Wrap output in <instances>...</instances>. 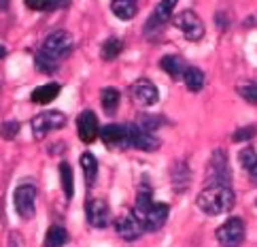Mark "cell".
I'll return each mask as SVG.
<instances>
[{
  "mask_svg": "<svg viewBox=\"0 0 257 247\" xmlns=\"http://www.w3.org/2000/svg\"><path fill=\"white\" fill-rule=\"evenodd\" d=\"M234 203H236V196L229 186H208L196 198L198 209L204 211L206 215H223L227 211H232Z\"/></svg>",
  "mask_w": 257,
  "mask_h": 247,
  "instance_id": "1",
  "label": "cell"
},
{
  "mask_svg": "<svg viewBox=\"0 0 257 247\" xmlns=\"http://www.w3.org/2000/svg\"><path fill=\"white\" fill-rule=\"evenodd\" d=\"M208 186H232V171L223 149H215L206 169V188Z\"/></svg>",
  "mask_w": 257,
  "mask_h": 247,
  "instance_id": "2",
  "label": "cell"
},
{
  "mask_svg": "<svg viewBox=\"0 0 257 247\" xmlns=\"http://www.w3.org/2000/svg\"><path fill=\"white\" fill-rule=\"evenodd\" d=\"M72 47H75V39H72V34L66 32V30H56V32H51L47 39H45L43 47H41V53H45V56H49L56 62H60L62 58H66L68 53L72 51Z\"/></svg>",
  "mask_w": 257,
  "mask_h": 247,
  "instance_id": "3",
  "label": "cell"
},
{
  "mask_svg": "<svg viewBox=\"0 0 257 247\" xmlns=\"http://www.w3.org/2000/svg\"><path fill=\"white\" fill-rule=\"evenodd\" d=\"M100 139L108 149H125L132 147V124L121 126V124H108L100 130Z\"/></svg>",
  "mask_w": 257,
  "mask_h": 247,
  "instance_id": "4",
  "label": "cell"
},
{
  "mask_svg": "<svg viewBox=\"0 0 257 247\" xmlns=\"http://www.w3.org/2000/svg\"><path fill=\"white\" fill-rule=\"evenodd\" d=\"M66 124V115L60 111H43L32 117V134L34 139H45L49 132L60 130Z\"/></svg>",
  "mask_w": 257,
  "mask_h": 247,
  "instance_id": "5",
  "label": "cell"
},
{
  "mask_svg": "<svg viewBox=\"0 0 257 247\" xmlns=\"http://www.w3.org/2000/svg\"><path fill=\"white\" fill-rule=\"evenodd\" d=\"M13 205L22 219H32L36 213V188L30 184L20 186L13 192Z\"/></svg>",
  "mask_w": 257,
  "mask_h": 247,
  "instance_id": "6",
  "label": "cell"
},
{
  "mask_svg": "<svg viewBox=\"0 0 257 247\" xmlns=\"http://www.w3.org/2000/svg\"><path fill=\"white\" fill-rule=\"evenodd\" d=\"M217 241L223 247H238L244 241V222L240 217H229L217 228Z\"/></svg>",
  "mask_w": 257,
  "mask_h": 247,
  "instance_id": "7",
  "label": "cell"
},
{
  "mask_svg": "<svg viewBox=\"0 0 257 247\" xmlns=\"http://www.w3.org/2000/svg\"><path fill=\"white\" fill-rule=\"evenodd\" d=\"M174 26H177V28L183 32V36L191 43H196L204 36V24H202V20L194 11H181L177 17H174Z\"/></svg>",
  "mask_w": 257,
  "mask_h": 247,
  "instance_id": "8",
  "label": "cell"
},
{
  "mask_svg": "<svg viewBox=\"0 0 257 247\" xmlns=\"http://www.w3.org/2000/svg\"><path fill=\"white\" fill-rule=\"evenodd\" d=\"M85 217H87V224L91 228H98V230L106 228L108 224H111V209H108L106 200H102V198H87Z\"/></svg>",
  "mask_w": 257,
  "mask_h": 247,
  "instance_id": "9",
  "label": "cell"
},
{
  "mask_svg": "<svg viewBox=\"0 0 257 247\" xmlns=\"http://www.w3.org/2000/svg\"><path fill=\"white\" fill-rule=\"evenodd\" d=\"M113 228H115V232L121 236L123 241H136L139 236L143 234V222L139 217H136V213L132 211V213H123V215H119L117 219H115V224H113Z\"/></svg>",
  "mask_w": 257,
  "mask_h": 247,
  "instance_id": "10",
  "label": "cell"
},
{
  "mask_svg": "<svg viewBox=\"0 0 257 247\" xmlns=\"http://www.w3.org/2000/svg\"><path fill=\"white\" fill-rule=\"evenodd\" d=\"M130 92H132L134 103L141 105V107H153L160 100L158 88H155V84H153V81H149V79H136L132 84Z\"/></svg>",
  "mask_w": 257,
  "mask_h": 247,
  "instance_id": "11",
  "label": "cell"
},
{
  "mask_svg": "<svg viewBox=\"0 0 257 247\" xmlns=\"http://www.w3.org/2000/svg\"><path fill=\"white\" fill-rule=\"evenodd\" d=\"M77 132H79V139L83 141L85 145L94 143L98 139L100 128H98V117H96L94 111L85 109V111L79 115V120H77Z\"/></svg>",
  "mask_w": 257,
  "mask_h": 247,
  "instance_id": "12",
  "label": "cell"
},
{
  "mask_svg": "<svg viewBox=\"0 0 257 247\" xmlns=\"http://www.w3.org/2000/svg\"><path fill=\"white\" fill-rule=\"evenodd\" d=\"M170 215V207L166 203H153V207L149 209V211L145 213V217L141 219L143 222V228L149 232H155L160 230V228L166 224V219Z\"/></svg>",
  "mask_w": 257,
  "mask_h": 247,
  "instance_id": "13",
  "label": "cell"
},
{
  "mask_svg": "<svg viewBox=\"0 0 257 247\" xmlns=\"http://www.w3.org/2000/svg\"><path fill=\"white\" fill-rule=\"evenodd\" d=\"M160 145H162L160 139L153 136V132L143 130L141 126L132 124V147L141 151H155V149H160Z\"/></svg>",
  "mask_w": 257,
  "mask_h": 247,
  "instance_id": "14",
  "label": "cell"
},
{
  "mask_svg": "<svg viewBox=\"0 0 257 247\" xmlns=\"http://www.w3.org/2000/svg\"><path fill=\"white\" fill-rule=\"evenodd\" d=\"M174 7H177V0H162V3L155 7L151 20H149V24H147V30H153V28H158V26L166 24L170 17H172Z\"/></svg>",
  "mask_w": 257,
  "mask_h": 247,
  "instance_id": "15",
  "label": "cell"
},
{
  "mask_svg": "<svg viewBox=\"0 0 257 247\" xmlns=\"http://www.w3.org/2000/svg\"><path fill=\"white\" fill-rule=\"evenodd\" d=\"M111 11L119 20L130 22L132 17L139 13V3H136V0H111Z\"/></svg>",
  "mask_w": 257,
  "mask_h": 247,
  "instance_id": "16",
  "label": "cell"
},
{
  "mask_svg": "<svg viewBox=\"0 0 257 247\" xmlns=\"http://www.w3.org/2000/svg\"><path fill=\"white\" fill-rule=\"evenodd\" d=\"M60 94V84H47V86H41L32 92V103L34 105H49L58 98Z\"/></svg>",
  "mask_w": 257,
  "mask_h": 247,
  "instance_id": "17",
  "label": "cell"
},
{
  "mask_svg": "<svg viewBox=\"0 0 257 247\" xmlns=\"http://www.w3.org/2000/svg\"><path fill=\"white\" fill-rule=\"evenodd\" d=\"M81 169H83L87 188H91V186H94V181H96V175H98V160H96V155L89 153V151L81 153Z\"/></svg>",
  "mask_w": 257,
  "mask_h": 247,
  "instance_id": "18",
  "label": "cell"
},
{
  "mask_svg": "<svg viewBox=\"0 0 257 247\" xmlns=\"http://www.w3.org/2000/svg\"><path fill=\"white\" fill-rule=\"evenodd\" d=\"M160 66H162L164 72H168L172 79L183 77V75H185V68H187L179 56H164V58L160 60Z\"/></svg>",
  "mask_w": 257,
  "mask_h": 247,
  "instance_id": "19",
  "label": "cell"
},
{
  "mask_svg": "<svg viewBox=\"0 0 257 247\" xmlns=\"http://www.w3.org/2000/svg\"><path fill=\"white\" fill-rule=\"evenodd\" d=\"M183 81H185L189 92H200V90L204 88V72L196 66H187L185 75H183Z\"/></svg>",
  "mask_w": 257,
  "mask_h": 247,
  "instance_id": "20",
  "label": "cell"
},
{
  "mask_svg": "<svg viewBox=\"0 0 257 247\" xmlns=\"http://www.w3.org/2000/svg\"><path fill=\"white\" fill-rule=\"evenodd\" d=\"M66 243H68V232H66V228L53 224L49 230H47V236H45V245H47V247H64Z\"/></svg>",
  "mask_w": 257,
  "mask_h": 247,
  "instance_id": "21",
  "label": "cell"
},
{
  "mask_svg": "<svg viewBox=\"0 0 257 247\" xmlns=\"http://www.w3.org/2000/svg\"><path fill=\"white\" fill-rule=\"evenodd\" d=\"M119 90L117 88H104L102 90V94H100V105H102L104 111L111 115L117 111V107H119Z\"/></svg>",
  "mask_w": 257,
  "mask_h": 247,
  "instance_id": "22",
  "label": "cell"
},
{
  "mask_svg": "<svg viewBox=\"0 0 257 247\" xmlns=\"http://www.w3.org/2000/svg\"><path fill=\"white\" fill-rule=\"evenodd\" d=\"M123 51V43L117 39V36H111V39H106L104 45H102V49H100V56H102V60H115L119 53Z\"/></svg>",
  "mask_w": 257,
  "mask_h": 247,
  "instance_id": "23",
  "label": "cell"
},
{
  "mask_svg": "<svg viewBox=\"0 0 257 247\" xmlns=\"http://www.w3.org/2000/svg\"><path fill=\"white\" fill-rule=\"evenodd\" d=\"M60 181H62V190H64V196L68 200L75 196V188H72V169L68 162H62L60 164Z\"/></svg>",
  "mask_w": 257,
  "mask_h": 247,
  "instance_id": "24",
  "label": "cell"
},
{
  "mask_svg": "<svg viewBox=\"0 0 257 247\" xmlns=\"http://www.w3.org/2000/svg\"><path fill=\"white\" fill-rule=\"evenodd\" d=\"M151 207H153V196H151V192H149V190L139 192V196H136V205H134V213H136V217L143 219L145 213L149 211Z\"/></svg>",
  "mask_w": 257,
  "mask_h": 247,
  "instance_id": "25",
  "label": "cell"
},
{
  "mask_svg": "<svg viewBox=\"0 0 257 247\" xmlns=\"http://www.w3.org/2000/svg\"><path fill=\"white\" fill-rule=\"evenodd\" d=\"M238 162H240V167L249 173L255 164H257V151L253 147H244L240 149V153H238Z\"/></svg>",
  "mask_w": 257,
  "mask_h": 247,
  "instance_id": "26",
  "label": "cell"
},
{
  "mask_svg": "<svg viewBox=\"0 0 257 247\" xmlns=\"http://www.w3.org/2000/svg\"><path fill=\"white\" fill-rule=\"evenodd\" d=\"M236 90H238V94H240L246 100V103L257 105V84H255V81H249V84H240Z\"/></svg>",
  "mask_w": 257,
  "mask_h": 247,
  "instance_id": "27",
  "label": "cell"
},
{
  "mask_svg": "<svg viewBox=\"0 0 257 247\" xmlns=\"http://www.w3.org/2000/svg\"><path fill=\"white\" fill-rule=\"evenodd\" d=\"M58 64L60 62H56L53 58H49V56H45V53H36V68H39L41 72H53L58 68Z\"/></svg>",
  "mask_w": 257,
  "mask_h": 247,
  "instance_id": "28",
  "label": "cell"
},
{
  "mask_svg": "<svg viewBox=\"0 0 257 247\" xmlns=\"http://www.w3.org/2000/svg\"><path fill=\"white\" fill-rule=\"evenodd\" d=\"M255 134H257L255 126H244V128H238L232 139H234V143H244V141H251Z\"/></svg>",
  "mask_w": 257,
  "mask_h": 247,
  "instance_id": "29",
  "label": "cell"
},
{
  "mask_svg": "<svg viewBox=\"0 0 257 247\" xmlns=\"http://www.w3.org/2000/svg\"><path fill=\"white\" fill-rule=\"evenodd\" d=\"M17 132H20V124L15 120L3 122V126H0V136H3V139H15Z\"/></svg>",
  "mask_w": 257,
  "mask_h": 247,
  "instance_id": "30",
  "label": "cell"
},
{
  "mask_svg": "<svg viewBox=\"0 0 257 247\" xmlns=\"http://www.w3.org/2000/svg\"><path fill=\"white\" fill-rule=\"evenodd\" d=\"M139 126L143 128V130L153 132L155 128H160V126H162V117H155V115H141V117H139Z\"/></svg>",
  "mask_w": 257,
  "mask_h": 247,
  "instance_id": "31",
  "label": "cell"
},
{
  "mask_svg": "<svg viewBox=\"0 0 257 247\" xmlns=\"http://www.w3.org/2000/svg\"><path fill=\"white\" fill-rule=\"evenodd\" d=\"M26 7L32 9V11H43V9H49L51 0H24Z\"/></svg>",
  "mask_w": 257,
  "mask_h": 247,
  "instance_id": "32",
  "label": "cell"
},
{
  "mask_svg": "<svg viewBox=\"0 0 257 247\" xmlns=\"http://www.w3.org/2000/svg\"><path fill=\"white\" fill-rule=\"evenodd\" d=\"M24 241H22V236L17 234V232H11L9 234V247H22Z\"/></svg>",
  "mask_w": 257,
  "mask_h": 247,
  "instance_id": "33",
  "label": "cell"
},
{
  "mask_svg": "<svg viewBox=\"0 0 257 247\" xmlns=\"http://www.w3.org/2000/svg\"><path fill=\"white\" fill-rule=\"evenodd\" d=\"M68 3H70V0H51L49 9H56V7H66Z\"/></svg>",
  "mask_w": 257,
  "mask_h": 247,
  "instance_id": "34",
  "label": "cell"
},
{
  "mask_svg": "<svg viewBox=\"0 0 257 247\" xmlns=\"http://www.w3.org/2000/svg\"><path fill=\"white\" fill-rule=\"evenodd\" d=\"M249 175H251V179H253V184H257V164L249 171Z\"/></svg>",
  "mask_w": 257,
  "mask_h": 247,
  "instance_id": "35",
  "label": "cell"
},
{
  "mask_svg": "<svg viewBox=\"0 0 257 247\" xmlns=\"http://www.w3.org/2000/svg\"><path fill=\"white\" fill-rule=\"evenodd\" d=\"M5 56H7V49H5V47H3V45H0V60H3V58H5Z\"/></svg>",
  "mask_w": 257,
  "mask_h": 247,
  "instance_id": "36",
  "label": "cell"
},
{
  "mask_svg": "<svg viewBox=\"0 0 257 247\" xmlns=\"http://www.w3.org/2000/svg\"><path fill=\"white\" fill-rule=\"evenodd\" d=\"M5 5H7V3H5V0H0V7H5Z\"/></svg>",
  "mask_w": 257,
  "mask_h": 247,
  "instance_id": "37",
  "label": "cell"
}]
</instances>
